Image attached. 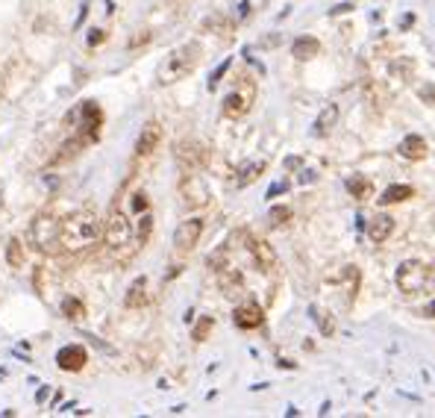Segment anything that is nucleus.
I'll list each match as a JSON object with an SVG mask.
<instances>
[{
	"instance_id": "obj_1",
	"label": "nucleus",
	"mask_w": 435,
	"mask_h": 418,
	"mask_svg": "<svg viewBox=\"0 0 435 418\" xmlns=\"http://www.w3.org/2000/svg\"><path fill=\"white\" fill-rule=\"evenodd\" d=\"M103 236V221L97 218L89 209L83 212H74L62 221V230H59V251L62 253H83L89 251L92 244Z\"/></svg>"
},
{
	"instance_id": "obj_2",
	"label": "nucleus",
	"mask_w": 435,
	"mask_h": 418,
	"mask_svg": "<svg viewBox=\"0 0 435 418\" xmlns=\"http://www.w3.org/2000/svg\"><path fill=\"white\" fill-rule=\"evenodd\" d=\"M201 56H203V47L197 42H185L180 47H173V51L165 56V62L159 65V83L168 85V83L182 80L185 74H191L197 68Z\"/></svg>"
},
{
	"instance_id": "obj_3",
	"label": "nucleus",
	"mask_w": 435,
	"mask_h": 418,
	"mask_svg": "<svg viewBox=\"0 0 435 418\" xmlns=\"http://www.w3.org/2000/svg\"><path fill=\"white\" fill-rule=\"evenodd\" d=\"M432 280L429 265H424L420 260H403L394 271V283L403 294H420L427 289V283Z\"/></svg>"
},
{
	"instance_id": "obj_4",
	"label": "nucleus",
	"mask_w": 435,
	"mask_h": 418,
	"mask_svg": "<svg viewBox=\"0 0 435 418\" xmlns=\"http://www.w3.org/2000/svg\"><path fill=\"white\" fill-rule=\"evenodd\" d=\"M103 242L112 251H121L133 242V221L121 206H112L109 218L103 221Z\"/></svg>"
},
{
	"instance_id": "obj_5",
	"label": "nucleus",
	"mask_w": 435,
	"mask_h": 418,
	"mask_svg": "<svg viewBox=\"0 0 435 418\" xmlns=\"http://www.w3.org/2000/svg\"><path fill=\"white\" fill-rule=\"evenodd\" d=\"M59 230L62 221L56 215H39L30 227V242L39 251H59Z\"/></svg>"
},
{
	"instance_id": "obj_6",
	"label": "nucleus",
	"mask_w": 435,
	"mask_h": 418,
	"mask_svg": "<svg viewBox=\"0 0 435 418\" xmlns=\"http://www.w3.org/2000/svg\"><path fill=\"white\" fill-rule=\"evenodd\" d=\"M180 198L189 209H201V206L209 203V186L194 174V171H189L180 183Z\"/></svg>"
},
{
	"instance_id": "obj_7",
	"label": "nucleus",
	"mask_w": 435,
	"mask_h": 418,
	"mask_svg": "<svg viewBox=\"0 0 435 418\" xmlns=\"http://www.w3.org/2000/svg\"><path fill=\"white\" fill-rule=\"evenodd\" d=\"M253 97H256L253 83H244L241 89H235V92H230L227 97H223V115H227V118L247 115V112H250V106H253Z\"/></svg>"
},
{
	"instance_id": "obj_8",
	"label": "nucleus",
	"mask_w": 435,
	"mask_h": 418,
	"mask_svg": "<svg viewBox=\"0 0 435 418\" xmlns=\"http://www.w3.org/2000/svg\"><path fill=\"white\" fill-rule=\"evenodd\" d=\"M201 236H203V221L189 218L173 230V248H177L180 253H189V251H194V244L201 242Z\"/></svg>"
},
{
	"instance_id": "obj_9",
	"label": "nucleus",
	"mask_w": 435,
	"mask_h": 418,
	"mask_svg": "<svg viewBox=\"0 0 435 418\" xmlns=\"http://www.w3.org/2000/svg\"><path fill=\"white\" fill-rule=\"evenodd\" d=\"M247 251H250V256H253V262H256L259 271L268 274V271H273V268H277V251H273L265 239L247 236Z\"/></svg>"
},
{
	"instance_id": "obj_10",
	"label": "nucleus",
	"mask_w": 435,
	"mask_h": 418,
	"mask_svg": "<svg viewBox=\"0 0 435 418\" xmlns=\"http://www.w3.org/2000/svg\"><path fill=\"white\" fill-rule=\"evenodd\" d=\"M397 153H400L403 159H409V162H420V159L429 156V144L424 136H418V133H409V136L400 139V144H397Z\"/></svg>"
},
{
	"instance_id": "obj_11",
	"label": "nucleus",
	"mask_w": 435,
	"mask_h": 418,
	"mask_svg": "<svg viewBox=\"0 0 435 418\" xmlns=\"http://www.w3.org/2000/svg\"><path fill=\"white\" fill-rule=\"evenodd\" d=\"M232 321L235 327H241V330H256V327H262L265 321V315H262V306L259 303H241V306H235V312H232Z\"/></svg>"
},
{
	"instance_id": "obj_12",
	"label": "nucleus",
	"mask_w": 435,
	"mask_h": 418,
	"mask_svg": "<svg viewBox=\"0 0 435 418\" xmlns=\"http://www.w3.org/2000/svg\"><path fill=\"white\" fill-rule=\"evenodd\" d=\"M159 142H162V127H159L156 121H147V124L142 127V133H139V139H135V153L151 156L159 147Z\"/></svg>"
},
{
	"instance_id": "obj_13",
	"label": "nucleus",
	"mask_w": 435,
	"mask_h": 418,
	"mask_svg": "<svg viewBox=\"0 0 435 418\" xmlns=\"http://www.w3.org/2000/svg\"><path fill=\"white\" fill-rule=\"evenodd\" d=\"M85 362H89V353H85L83 345H65L56 353V365L62 371H80Z\"/></svg>"
},
{
	"instance_id": "obj_14",
	"label": "nucleus",
	"mask_w": 435,
	"mask_h": 418,
	"mask_svg": "<svg viewBox=\"0 0 435 418\" xmlns=\"http://www.w3.org/2000/svg\"><path fill=\"white\" fill-rule=\"evenodd\" d=\"M177 162L185 168V171H197L203 162H206V151L197 142H182L177 147Z\"/></svg>"
},
{
	"instance_id": "obj_15",
	"label": "nucleus",
	"mask_w": 435,
	"mask_h": 418,
	"mask_svg": "<svg viewBox=\"0 0 435 418\" xmlns=\"http://www.w3.org/2000/svg\"><path fill=\"white\" fill-rule=\"evenodd\" d=\"M394 233V218L389 212H377L374 218H368V239L370 242H385Z\"/></svg>"
},
{
	"instance_id": "obj_16",
	"label": "nucleus",
	"mask_w": 435,
	"mask_h": 418,
	"mask_svg": "<svg viewBox=\"0 0 435 418\" xmlns=\"http://www.w3.org/2000/svg\"><path fill=\"white\" fill-rule=\"evenodd\" d=\"M218 280H221V289L230 294V298H239L244 292V283H241V274L235 271L232 265H218Z\"/></svg>"
},
{
	"instance_id": "obj_17",
	"label": "nucleus",
	"mask_w": 435,
	"mask_h": 418,
	"mask_svg": "<svg viewBox=\"0 0 435 418\" xmlns=\"http://www.w3.org/2000/svg\"><path fill=\"white\" fill-rule=\"evenodd\" d=\"M144 303H147V277H135L130 283L127 294H123V306H127V310H139Z\"/></svg>"
},
{
	"instance_id": "obj_18",
	"label": "nucleus",
	"mask_w": 435,
	"mask_h": 418,
	"mask_svg": "<svg viewBox=\"0 0 435 418\" xmlns=\"http://www.w3.org/2000/svg\"><path fill=\"white\" fill-rule=\"evenodd\" d=\"M318 53H321V42L315 35H300V39H294V44H291V56L300 59V62H306V59H312Z\"/></svg>"
},
{
	"instance_id": "obj_19",
	"label": "nucleus",
	"mask_w": 435,
	"mask_h": 418,
	"mask_svg": "<svg viewBox=\"0 0 435 418\" xmlns=\"http://www.w3.org/2000/svg\"><path fill=\"white\" fill-rule=\"evenodd\" d=\"M335 124H339V106L327 103L315 118V136H330Z\"/></svg>"
},
{
	"instance_id": "obj_20",
	"label": "nucleus",
	"mask_w": 435,
	"mask_h": 418,
	"mask_svg": "<svg viewBox=\"0 0 435 418\" xmlns=\"http://www.w3.org/2000/svg\"><path fill=\"white\" fill-rule=\"evenodd\" d=\"M415 189L412 186H406V183H394V186H389L382 194H379V206H391V203H403L406 198H412Z\"/></svg>"
},
{
	"instance_id": "obj_21",
	"label": "nucleus",
	"mask_w": 435,
	"mask_h": 418,
	"mask_svg": "<svg viewBox=\"0 0 435 418\" xmlns=\"http://www.w3.org/2000/svg\"><path fill=\"white\" fill-rule=\"evenodd\" d=\"M262 171H265V159H256V162L244 165V168L239 171V177H235V186H239V189L250 186L253 180H259V174H262Z\"/></svg>"
},
{
	"instance_id": "obj_22",
	"label": "nucleus",
	"mask_w": 435,
	"mask_h": 418,
	"mask_svg": "<svg viewBox=\"0 0 435 418\" xmlns=\"http://www.w3.org/2000/svg\"><path fill=\"white\" fill-rule=\"evenodd\" d=\"M347 192H350V198H356V201H368L370 194H374V186H370V180H365V177H350L347 180Z\"/></svg>"
},
{
	"instance_id": "obj_23",
	"label": "nucleus",
	"mask_w": 435,
	"mask_h": 418,
	"mask_svg": "<svg viewBox=\"0 0 435 418\" xmlns=\"http://www.w3.org/2000/svg\"><path fill=\"white\" fill-rule=\"evenodd\" d=\"M62 315L65 318H71V321H80V318L85 315V306H83V301L80 298H62Z\"/></svg>"
},
{
	"instance_id": "obj_24",
	"label": "nucleus",
	"mask_w": 435,
	"mask_h": 418,
	"mask_svg": "<svg viewBox=\"0 0 435 418\" xmlns=\"http://www.w3.org/2000/svg\"><path fill=\"white\" fill-rule=\"evenodd\" d=\"M6 262H9V268H21L24 265V244H21V239H9V244H6Z\"/></svg>"
},
{
	"instance_id": "obj_25",
	"label": "nucleus",
	"mask_w": 435,
	"mask_h": 418,
	"mask_svg": "<svg viewBox=\"0 0 435 418\" xmlns=\"http://www.w3.org/2000/svg\"><path fill=\"white\" fill-rule=\"evenodd\" d=\"M289 218H291V209H289V206H271L268 224H271V227H282Z\"/></svg>"
},
{
	"instance_id": "obj_26",
	"label": "nucleus",
	"mask_w": 435,
	"mask_h": 418,
	"mask_svg": "<svg viewBox=\"0 0 435 418\" xmlns=\"http://www.w3.org/2000/svg\"><path fill=\"white\" fill-rule=\"evenodd\" d=\"M312 318L321 324V333H324V336H332V333H335V321H332L330 312H318L315 306H312Z\"/></svg>"
},
{
	"instance_id": "obj_27",
	"label": "nucleus",
	"mask_w": 435,
	"mask_h": 418,
	"mask_svg": "<svg viewBox=\"0 0 435 418\" xmlns=\"http://www.w3.org/2000/svg\"><path fill=\"white\" fill-rule=\"evenodd\" d=\"M151 230H153V215L144 212L142 221H139V233H135V236H139V244H147V239H151Z\"/></svg>"
},
{
	"instance_id": "obj_28",
	"label": "nucleus",
	"mask_w": 435,
	"mask_h": 418,
	"mask_svg": "<svg viewBox=\"0 0 435 418\" xmlns=\"http://www.w3.org/2000/svg\"><path fill=\"white\" fill-rule=\"evenodd\" d=\"M227 71H230V59H223V62H221V65L212 71V77H209V89L215 92V89H218V83H221V77H223V74H227Z\"/></svg>"
},
{
	"instance_id": "obj_29",
	"label": "nucleus",
	"mask_w": 435,
	"mask_h": 418,
	"mask_svg": "<svg viewBox=\"0 0 435 418\" xmlns=\"http://www.w3.org/2000/svg\"><path fill=\"white\" fill-rule=\"evenodd\" d=\"M212 324H215V321H212V318H209V315H206V318H203V321H201V324H197V327H194V339H197V342H203V339L209 336V330H212Z\"/></svg>"
},
{
	"instance_id": "obj_30",
	"label": "nucleus",
	"mask_w": 435,
	"mask_h": 418,
	"mask_svg": "<svg viewBox=\"0 0 435 418\" xmlns=\"http://www.w3.org/2000/svg\"><path fill=\"white\" fill-rule=\"evenodd\" d=\"M418 94H420V101H424V103H429V106L435 103V85H427V83H424V85L418 89Z\"/></svg>"
},
{
	"instance_id": "obj_31",
	"label": "nucleus",
	"mask_w": 435,
	"mask_h": 418,
	"mask_svg": "<svg viewBox=\"0 0 435 418\" xmlns=\"http://www.w3.org/2000/svg\"><path fill=\"white\" fill-rule=\"evenodd\" d=\"M106 42V33L103 30H92V35H89V44L94 47V44H103Z\"/></svg>"
},
{
	"instance_id": "obj_32",
	"label": "nucleus",
	"mask_w": 435,
	"mask_h": 418,
	"mask_svg": "<svg viewBox=\"0 0 435 418\" xmlns=\"http://www.w3.org/2000/svg\"><path fill=\"white\" fill-rule=\"evenodd\" d=\"M285 189H289V183H285V180H282V183H273V186L268 189V198H277V194L285 192Z\"/></svg>"
},
{
	"instance_id": "obj_33",
	"label": "nucleus",
	"mask_w": 435,
	"mask_h": 418,
	"mask_svg": "<svg viewBox=\"0 0 435 418\" xmlns=\"http://www.w3.org/2000/svg\"><path fill=\"white\" fill-rule=\"evenodd\" d=\"M424 315H427V318H435V301L424 306Z\"/></svg>"
},
{
	"instance_id": "obj_34",
	"label": "nucleus",
	"mask_w": 435,
	"mask_h": 418,
	"mask_svg": "<svg viewBox=\"0 0 435 418\" xmlns=\"http://www.w3.org/2000/svg\"><path fill=\"white\" fill-rule=\"evenodd\" d=\"M297 165H300V159H297V156H291V159H285V168H297Z\"/></svg>"
},
{
	"instance_id": "obj_35",
	"label": "nucleus",
	"mask_w": 435,
	"mask_h": 418,
	"mask_svg": "<svg viewBox=\"0 0 435 418\" xmlns=\"http://www.w3.org/2000/svg\"><path fill=\"white\" fill-rule=\"evenodd\" d=\"M300 180H303V183H312V180H315V171H303Z\"/></svg>"
},
{
	"instance_id": "obj_36",
	"label": "nucleus",
	"mask_w": 435,
	"mask_h": 418,
	"mask_svg": "<svg viewBox=\"0 0 435 418\" xmlns=\"http://www.w3.org/2000/svg\"><path fill=\"white\" fill-rule=\"evenodd\" d=\"M350 9H353V6H350V3H341V6H335V9H332V12H335V15H339V12H350Z\"/></svg>"
},
{
	"instance_id": "obj_37",
	"label": "nucleus",
	"mask_w": 435,
	"mask_h": 418,
	"mask_svg": "<svg viewBox=\"0 0 435 418\" xmlns=\"http://www.w3.org/2000/svg\"><path fill=\"white\" fill-rule=\"evenodd\" d=\"M0 206H3V194H0Z\"/></svg>"
}]
</instances>
